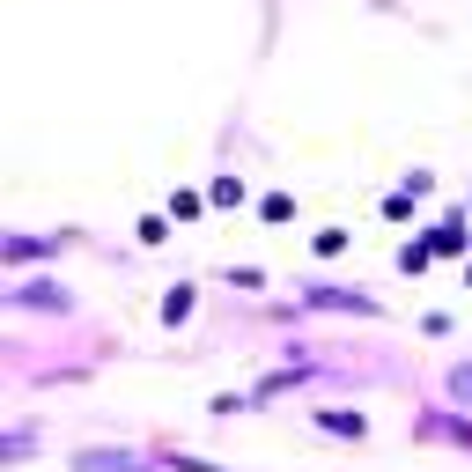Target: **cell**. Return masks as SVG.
<instances>
[{
  "label": "cell",
  "mask_w": 472,
  "mask_h": 472,
  "mask_svg": "<svg viewBox=\"0 0 472 472\" xmlns=\"http://www.w3.org/2000/svg\"><path fill=\"white\" fill-rule=\"evenodd\" d=\"M428 244H436V251H465V221H457V214H450V221H443V229H436V236H428Z\"/></svg>",
  "instance_id": "cell-1"
},
{
  "label": "cell",
  "mask_w": 472,
  "mask_h": 472,
  "mask_svg": "<svg viewBox=\"0 0 472 472\" xmlns=\"http://www.w3.org/2000/svg\"><path fill=\"white\" fill-rule=\"evenodd\" d=\"M162 318L177 325V318H192V288H170V303H162Z\"/></svg>",
  "instance_id": "cell-2"
}]
</instances>
